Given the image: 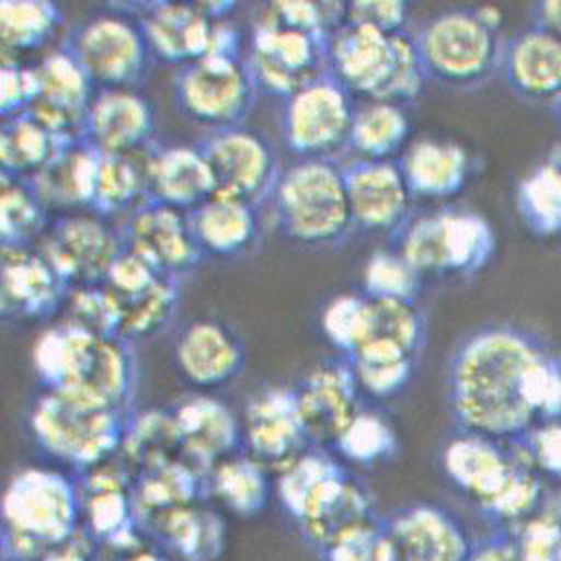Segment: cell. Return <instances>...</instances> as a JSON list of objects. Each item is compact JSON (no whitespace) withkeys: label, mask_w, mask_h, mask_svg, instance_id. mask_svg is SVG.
<instances>
[{"label":"cell","mask_w":561,"mask_h":561,"mask_svg":"<svg viewBox=\"0 0 561 561\" xmlns=\"http://www.w3.org/2000/svg\"><path fill=\"white\" fill-rule=\"evenodd\" d=\"M447 403L458 431L518 440L561 421V362L534 333L482 328L450 355Z\"/></svg>","instance_id":"obj_1"},{"label":"cell","mask_w":561,"mask_h":561,"mask_svg":"<svg viewBox=\"0 0 561 561\" xmlns=\"http://www.w3.org/2000/svg\"><path fill=\"white\" fill-rule=\"evenodd\" d=\"M32 369L44 391L131 411L139 369L134 343L124 337H100L56 323L32 345Z\"/></svg>","instance_id":"obj_2"},{"label":"cell","mask_w":561,"mask_h":561,"mask_svg":"<svg viewBox=\"0 0 561 561\" xmlns=\"http://www.w3.org/2000/svg\"><path fill=\"white\" fill-rule=\"evenodd\" d=\"M0 514L4 561H41L82 528L78 477L58 468H21L4 486Z\"/></svg>","instance_id":"obj_3"},{"label":"cell","mask_w":561,"mask_h":561,"mask_svg":"<svg viewBox=\"0 0 561 561\" xmlns=\"http://www.w3.org/2000/svg\"><path fill=\"white\" fill-rule=\"evenodd\" d=\"M328 68L350 94L364 102L411 104L426 82L413 32L387 34L357 22H343L332 32Z\"/></svg>","instance_id":"obj_4"},{"label":"cell","mask_w":561,"mask_h":561,"mask_svg":"<svg viewBox=\"0 0 561 561\" xmlns=\"http://www.w3.org/2000/svg\"><path fill=\"white\" fill-rule=\"evenodd\" d=\"M500 12L492 7H458L438 12L415 32L426 82L474 90L502 70L504 42Z\"/></svg>","instance_id":"obj_5"},{"label":"cell","mask_w":561,"mask_h":561,"mask_svg":"<svg viewBox=\"0 0 561 561\" xmlns=\"http://www.w3.org/2000/svg\"><path fill=\"white\" fill-rule=\"evenodd\" d=\"M271 201L276 227L301 247H335L355 230L337 159H296L282 169Z\"/></svg>","instance_id":"obj_6"},{"label":"cell","mask_w":561,"mask_h":561,"mask_svg":"<svg viewBox=\"0 0 561 561\" xmlns=\"http://www.w3.org/2000/svg\"><path fill=\"white\" fill-rule=\"evenodd\" d=\"M131 413L42 391L31 407L28 428L46 457L83 474L119 457Z\"/></svg>","instance_id":"obj_7"},{"label":"cell","mask_w":561,"mask_h":561,"mask_svg":"<svg viewBox=\"0 0 561 561\" xmlns=\"http://www.w3.org/2000/svg\"><path fill=\"white\" fill-rule=\"evenodd\" d=\"M397 250L423 278L472 276L489 264L496 239L477 213L443 208L411 217L393 234Z\"/></svg>","instance_id":"obj_8"},{"label":"cell","mask_w":561,"mask_h":561,"mask_svg":"<svg viewBox=\"0 0 561 561\" xmlns=\"http://www.w3.org/2000/svg\"><path fill=\"white\" fill-rule=\"evenodd\" d=\"M64 46L80 62L95 90H137L156 60L146 34L129 12L95 14L73 28Z\"/></svg>","instance_id":"obj_9"},{"label":"cell","mask_w":561,"mask_h":561,"mask_svg":"<svg viewBox=\"0 0 561 561\" xmlns=\"http://www.w3.org/2000/svg\"><path fill=\"white\" fill-rule=\"evenodd\" d=\"M173 95L181 114L208 134L247 124L259 90L244 56H207L179 68Z\"/></svg>","instance_id":"obj_10"},{"label":"cell","mask_w":561,"mask_h":561,"mask_svg":"<svg viewBox=\"0 0 561 561\" xmlns=\"http://www.w3.org/2000/svg\"><path fill=\"white\" fill-rule=\"evenodd\" d=\"M328 44V34L294 28L261 12L252 28L247 56L259 94L284 102L330 73Z\"/></svg>","instance_id":"obj_11"},{"label":"cell","mask_w":561,"mask_h":561,"mask_svg":"<svg viewBox=\"0 0 561 561\" xmlns=\"http://www.w3.org/2000/svg\"><path fill=\"white\" fill-rule=\"evenodd\" d=\"M354 95L325 73L282 102L280 134L296 159H337L354 125Z\"/></svg>","instance_id":"obj_12"},{"label":"cell","mask_w":561,"mask_h":561,"mask_svg":"<svg viewBox=\"0 0 561 561\" xmlns=\"http://www.w3.org/2000/svg\"><path fill=\"white\" fill-rule=\"evenodd\" d=\"M536 465L524 438L500 443L460 431L440 453V468L450 484L486 516L522 470Z\"/></svg>","instance_id":"obj_13"},{"label":"cell","mask_w":561,"mask_h":561,"mask_svg":"<svg viewBox=\"0 0 561 561\" xmlns=\"http://www.w3.org/2000/svg\"><path fill=\"white\" fill-rule=\"evenodd\" d=\"M36 249L73 290L105 284L124 240L117 222L83 210L53 220Z\"/></svg>","instance_id":"obj_14"},{"label":"cell","mask_w":561,"mask_h":561,"mask_svg":"<svg viewBox=\"0 0 561 561\" xmlns=\"http://www.w3.org/2000/svg\"><path fill=\"white\" fill-rule=\"evenodd\" d=\"M219 195L261 207L271 201L282 175L278 153L261 131L247 125L208 131L198 141Z\"/></svg>","instance_id":"obj_15"},{"label":"cell","mask_w":561,"mask_h":561,"mask_svg":"<svg viewBox=\"0 0 561 561\" xmlns=\"http://www.w3.org/2000/svg\"><path fill=\"white\" fill-rule=\"evenodd\" d=\"M124 249L131 250L159 274L183 280L205 259L193 237L188 213L146 201L117 222Z\"/></svg>","instance_id":"obj_16"},{"label":"cell","mask_w":561,"mask_h":561,"mask_svg":"<svg viewBox=\"0 0 561 561\" xmlns=\"http://www.w3.org/2000/svg\"><path fill=\"white\" fill-rule=\"evenodd\" d=\"M301 425L310 445L332 450L355 416L362 413V391L345 357L312 367L294 387Z\"/></svg>","instance_id":"obj_17"},{"label":"cell","mask_w":561,"mask_h":561,"mask_svg":"<svg viewBox=\"0 0 561 561\" xmlns=\"http://www.w3.org/2000/svg\"><path fill=\"white\" fill-rule=\"evenodd\" d=\"M242 443L244 453L272 474L312 448L301 425L294 387L271 385L250 397L242 415Z\"/></svg>","instance_id":"obj_18"},{"label":"cell","mask_w":561,"mask_h":561,"mask_svg":"<svg viewBox=\"0 0 561 561\" xmlns=\"http://www.w3.org/2000/svg\"><path fill=\"white\" fill-rule=\"evenodd\" d=\"M387 561H468L474 543L447 508L416 502L383 516Z\"/></svg>","instance_id":"obj_19"},{"label":"cell","mask_w":561,"mask_h":561,"mask_svg":"<svg viewBox=\"0 0 561 561\" xmlns=\"http://www.w3.org/2000/svg\"><path fill=\"white\" fill-rule=\"evenodd\" d=\"M34 68L38 76V100L31 114L62 146L83 141L85 115L98 92L88 73L66 46L46 54Z\"/></svg>","instance_id":"obj_20"},{"label":"cell","mask_w":561,"mask_h":561,"mask_svg":"<svg viewBox=\"0 0 561 561\" xmlns=\"http://www.w3.org/2000/svg\"><path fill=\"white\" fill-rule=\"evenodd\" d=\"M343 165L347 201L355 229L389 232L391 237L411 219L413 193L399 161L352 159Z\"/></svg>","instance_id":"obj_21"},{"label":"cell","mask_w":561,"mask_h":561,"mask_svg":"<svg viewBox=\"0 0 561 561\" xmlns=\"http://www.w3.org/2000/svg\"><path fill=\"white\" fill-rule=\"evenodd\" d=\"M68 284L36 249H2L0 312L14 322H41L60 316Z\"/></svg>","instance_id":"obj_22"},{"label":"cell","mask_w":561,"mask_h":561,"mask_svg":"<svg viewBox=\"0 0 561 561\" xmlns=\"http://www.w3.org/2000/svg\"><path fill=\"white\" fill-rule=\"evenodd\" d=\"M127 12L139 22L156 60L183 68L210 53L217 21H210L198 2H139L129 4Z\"/></svg>","instance_id":"obj_23"},{"label":"cell","mask_w":561,"mask_h":561,"mask_svg":"<svg viewBox=\"0 0 561 561\" xmlns=\"http://www.w3.org/2000/svg\"><path fill=\"white\" fill-rule=\"evenodd\" d=\"M179 374L201 393L232 383L247 367V347L227 323L195 320L175 343Z\"/></svg>","instance_id":"obj_24"},{"label":"cell","mask_w":561,"mask_h":561,"mask_svg":"<svg viewBox=\"0 0 561 561\" xmlns=\"http://www.w3.org/2000/svg\"><path fill=\"white\" fill-rule=\"evenodd\" d=\"M156 112L137 90H98L85 115L83 141L105 156H125L153 146Z\"/></svg>","instance_id":"obj_25"},{"label":"cell","mask_w":561,"mask_h":561,"mask_svg":"<svg viewBox=\"0 0 561 561\" xmlns=\"http://www.w3.org/2000/svg\"><path fill=\"white\" fill-rule=\"evenodd\" d=\"M178 423L183 457L207 472L225 458L244 450L242 423L225 401L208 393H195L171 409Z\"/></svg>","instance_id":"obj_26"},{"label":"cell","mask_w":561,"mask_h":561,"mask_svg":"<svg viewBox=\"0 0 561 561\" xmlns=\"http://www.w3.org/2000/svg\"><path fill=\"white\" fill-rule=\"evenodd\" d=\"M512 94L530 104L553 105L561 98V41L536 24L504 42L502 70Z\"/></svg>","instance_id":"obj_27"},{"label":"cell","mask_w":561,"mask_h":561,"mask_svg":"<svg viewBox=\"0 0 561 561\" xmlns=\"http://www.w3.org/2000/svg\"><path fill=\"white\" fill-rule=\"evenodd\" d=\"M217 193L203 149L188 144L153 146L149 151V198L191 213Z\"/></svg>","instance_id":"obj_28"},{"label":"cell","mask_w":561,"mask_h":561,"mask_svg":"<svg viewBox=\"0 0 561 561\" xmlns=\"http://www.w3.org/2000/svg\"><path fill=\"white\" fill-rule=\"evenodd\" d=\"M100 153L85 141H73L58 147L53 159L34 173L28 181L36 197L48 213H83L92 210L95 171Z\"/></svg>","instance_id":"obj_29"},{"label":"cell","mask_w":561,"mask_h":561,"mask_svg":"<svg viewBox=\"0 0 561 561\" xmlns=\"http://www.w3.org/2000/svg\"><path fill=\"white\" fill-rule=\"evenodd\" d=\"M161 550L181 561L219 560L227 540V524L205 502L167 510L141 526Z\"/></svg>","instance_id":"obj_30"},{"label":"cell","mask_w":561,"mask_h":561,"mask_svg":"<svg viewBox=\"0 0 561 561\" xmlns=\"http://www.w3.org/2000/svg\"><path fill=\"white\" fill-rule=\"evenodd\" d=\"M274 477L276 499L291 520L301 526L332 499L350 472L332 450L312 447Z\"/></svg>","instance_id":"obj_31"},{"label":"cell","mask_w":561,"mask_h":561,"mask_svg":"<svg viewBox=\"0 0 561 561\" xmlns=\"http://www.w3.org/2000/svg\"><path fill=\"white\" fill-rule=\"evenodd\" d=\"M254 205L215 193L188 213L193 237L203 256L239 259L254 249L261 237V220Z\"/></svg>","instance_id":"obj_32"},{"label":"cell","mask_w":561,"mask_h":561,"mask_svg":"<svg viewBox=\"0 0 561 561\" xmlns=\"http://www.w3.org/2000/svg\"><path fill=\"white\" fill-rule=\"evenodd\" d=\"M413 197L448 198L467 187L472 159L453 141L419 139L397 159Z\"/></svg>","instance_id":"obj_33"},{"label":"cell","mask_w":561,"mask_h":561,"mask_svg":"<svg viewBox=\"0 0 561 561\" xmlns=\"http://www.w3.org/2000/svg\"><path fill=\"white\" fill-rule=\"evenodd\" d=\"M151 147L146 151L125 153V156L100 153L98 171H95L92 213L104 219L119 222L149 201Z\"/></svg>","instance_id":"obj_34"},{"label":"cell","mask_w":561,"mask_h":561,"mask_svg":"<svg viewBox=\"0 0 561 561\" xmlns=\"http://www.w3.org/2000/svg\"><path fill=\"white\" fill-rule=\"evenodd\" d=\"M207 484L208 500H217L239 518L259 516L274 494L271 470L244 450L210 468Z\"/></svg>","instance_id":"obj_35"},{"label":"cell","mask_w":561,"mask_h":561,"mask_svg":"<svg viewBox=\"0 0 561 561\" xmlns=\"http://www.w3.org/2000/svg\"><path fill=\"white\" fill-rule=\"evenodd\" d=\"M411 119L405 105L391 102L357 104L347 151L365 161H397L407 149Z\"/></svg>","instance_id":"obj_36"},{"label":"cell","mask_w":561,"mask_h":561,"mask_svg":"<svg viewBox=\"0 0 561 561\" xmlns=\"http://www.w3.org/2000/svg\"><path fill=\"white\" fill-rule=\"evenodd\" d=\"M119 458L131 477L171 460L185 458L173 413L161 409L131 413Z\"/></svg>","instance_id":"obj_37"},{"label":"cell","mask_w":561,"mask_h":561,"mask_svg":"<svg viewBox=\"0 0 561 561\" xmlns=\"http://www.w3.org/2000/svg\"><path fill=\"white\" fill-rule=\"evenodd\" d=\"M62 22V9L50 0H2V60H19L21 54L38 50L53 38Z\"/></svg>","instance_id":"obj_38"},{"label":"cell","mask_w":561,"mask_h":561,"mask_svg":"<svg viewBox=\"0 0 561 561\" xmlns=\"http://www.w3.org/2000/svg\"><path fill=\"white\" fill-rule=\"evenodd\" d=\"M60 146L31 112L7 117L0 129V175L31 179Z\"/></svg>","instance_id":"obj_39"},{"label":"cell","mask_w":561,"mask_h":561,"mask_svg":"<svg viewBox=\"0 0 561 561\" xmlns=\"http://www.w3.org/2000/svg\"><path fill=\"white\" fill-rule=\"evenodd\" d=\"M345 359L352 365L362 396L385 401L399 396L413 379L419 357L393 343L367 342Z\"/></svg>","instance_id":"obj_40"},{"label":"cell","mask_w":561,"mask_h":561,"mask_svg":"<svg viewBox=\"0 0 561 561\" xmlns=\"http://www.w3.org/2000/svg\"><path fill=\"white\" fill-rule=\"evenodd\" d=\"M115 300L119 306V337L136 345L139 340L163 332L173 322L181 300V282L161 276L146 290L115 296Z\"/></svg>","instance_id":"obj_41"},{"label":"cell","mask_w":561,"mask_h":561,"mask_svg":"<svg viewBox=\"0 0 561 561\" xmlns=\"http://www.w3.org/2000/svg\"><path fill=\"white\" fill-rule=\"evenodd\" d=\"M50 213L24 179H0L2 249H34L50 227Z\"/></svg>","instance_id":"obj_42"},{"label":"cell","mask_w":561,"mask_h":561,"mask_svg":"<svg viewBox=\"0 0 561 561\" xmlns=\"http://www.w3.org/2000/svg\"><path fill=\"white\" fill-rule=\"evenodd\" d=\"M369 304L371 320L367 342L393 343L407 354L419 357L425 345L426 328L416 301L369 298Z\"/></svg>","instance_id":"obj_43"},{"label":"cell","mask_w":561,"mask_h":561,"mask_svg":"<svg viewBox=\"0 0 561 561\" xmlns=\"http://www.w3.org/2000/svg\"><path fill=\"white\" fill-rule=\"evenodd\" d=\"M332 450L357 467H374L396 455V431L383 416L362 409Z\"/></svg>","instance_id":"obj_44"},{"label":"cell","mask_w":561,"mask_h":561,"mask_svg":"<svg viewBox=\"0 0 561 561\" xmlns=\"http://www.w3.org/2000/svg\"><path fill=\"white\" fill-rule=\"evenodd\" d=\"M371 304L365 294H343L333 298L322 313L323 335L342 354L357 352L369 335Z\"/></svg>","instance_id":"obj_45"},{"label":"cell","mask_w":561,"mask_h":561,"mask_svg":"<svg viewBox=\"0 0 561 561\" xmlns=\"http://www.w3.org/2000/svg\"><path fill=\"white\" fill-rule=\"evenodd\" d=\"M516 205L534 234L561 237V188L551 178L548 167L541 165L530 178L522 181Z\"/></svg>","instance_id":"obj_46"},{"label":"cell","mask_w":561,"mask_h":561,"mask_svg":"<svg viewBox=\"0 0 561 561\" xmlns=\"http://www.w3.org/2000/svg\"><path fill=\"white\" fill-rule=\"evenodd\" d=\"M60 316V322L83 332L100 337H119V306L105 284L70 290Z\"/></svg>","instance_id":"obj_47"},{"label":"cell","mask_w":561,"mask_h":561,"mask_svg":"<svg viewBox=\"0 0 561 561\" xmlns=\"http://www.w3.org/2000/svg\"><path fill=\"white\" fill-rule=\"evenodd\" d=\"M423 276L397 252L377 250L367 262L364 294L369 298L416 301Z\"/></svg>","instance_id":"obj_48"},{"label":"cell","mask_w":561,"mask_h":561,"mask_svg":"<svg viewBox=\"0 0 561 561\" xmlns=\"http://www.w3.org/2000/svg\"><path fill=\"white\" fill-rule=\"evenodd\" d=\"M506 531L524 561H561V500H543L530 518Z\"/></svg>","instance_id":"obj_49"},{"label":"cell","mask_w":561,"mask_h":561,"mask_svg":"<svg viewBox=\"0 0 561 561\" xmlns=\"http://www.w3.org/2000/svg\"><path fill=\"white\" fill-rule=\"evenodd\" d=\"M318 556L322 561H387L383 516L343 534Z\"/></svg>","instance_id":"obj_50"},{"label":"cell","mask_w":561,"mask_h":561,"mask_svg":"<svg viewBox=\"0 0 561 561\" xmlns=\"http://www.w3.org/2000/svg\"><path fill=\"white\" fill-rule=\"evenodd\" d=\"M38 100V76L34 66L21 60H2L0 68V112L2 117L26 114Z\"/></svg>","instance_id":"obj_51"},{"label":"cell","mask_w":561,"mask_h":561,"mask_svg":"<svg viewBox=\"0 0 561 561\" xmlns=\"http://www.w3.org/2000/svg\"><path fill=\"white\" fill-rule=\"evenodd\" d=\"M409 7L401 0H355L345 2V22L374 26L377 31L396 34L407 31Z\"/></svg>","instance_id":"obj_52"},{"label":"cell","mask_w":561,"mask_h":561,"mask_svg":"<svg viewBox=\"0 0 561 561\" xmlns=\"http://www.w3.org/2000/svg\"><path fill=\"white\" fill-rule=\"evenodd\" d=\"M163 274H159L141 256H137L131 250L124 249L115 259L114 266L105 278V286L114 291L115 296H131L137 291L146 290L147 286H151Z\"/></svg>","instance_id":"obj_53"},{"label":"cell","mask_w":561,"mask_h":561,"mask_svg":"<svg viewBox=\"0 0 561 561\" xmlns=\"http://www.w3.org/2000/svg\"><path fill=\"white\" fill-rule=\"evenodd\" d=\"M524 443L541 474L561 482V421L536 426L524 437Z\"/></svg>","instance_id":"obj_54"},{"label":"cell","mask_w":561,"mask_h":561,"mask_svg":"<svg viewBox=\"0 0 561 561\" xmlns=\"http://www.w3.org/2000/svg\"><path fill=\"white\" fill-rule=\"evenodd\" d=\"M41 561H98V543L80 528L72 538L46 551Z\"/></svg>","instance_id":"obj_55"},{"label":"cell","mask_w":561,"mask_h":561,"mask_svg":"<svg viewBox=\"0 0 561 561\" xmlns=\"http://www.w3.org/2000/svg\"><path fill=\"white\" fill-rule=\"evenodd\" d=\"M468 561H524L516 541L506 531L500 530L499 534L490 536L486 540L477 541L470 560Z\"/></svg>","instance_id":"obj_56"},{"label":"cell","mask_w":561,"mask_h":561,"mask_svg":"<svg viewBox=\"0 0 561 561\" xmlns=\"http://www.w3.org/2000/svg\"><path fill=\"white\" fill-rule=\"evenodd\" d=\"M531 24L550 32L561 41V0H541L531 7Z\"/></svg>","instance_id":"obj_57"},{"label":"cell","mask_w":561,"mask_h":561,"mask_svg":"<svg viewBox=\"0 0 561 561\" xmlns=\"http://www.w3.org/2000/svg\"><path fill=\"white\" fill-rule=\"evenodd\" d=\"M124 561H178L173 556H169L161 548H139V550L127 553Z\"/></svg>","instance_id":"obj_58"},{"label":"cell","mask_w":561,"mask_h":561,"mask_svg":"<svg viewBox=\"0 0 561 561\" xmlns=\"http://www.w3.org/2000/svg\"><path fill=\"white\" fill-rule=\"evenodd\" d=\"M543 165L548 167L551 178L556 179L558 187L561 188V146L551 153L550 159Z\"/></svg>","instance_id":"obj_59"},{"label":"cell","mask_w":561,"mask_h":561,"mask_svg":"<svg viewBox=\"0 0 561 561\" xmlns=\"http://www.w3.org/2000/svg\"><path fill=\"white\" fill-rule=\"evenodd\" d=\"M551 112H553V117H556V122L561 125V98L556 102V104L551 105Z\"/></svg>","instance_id":"obj_60"}]
</instances>
